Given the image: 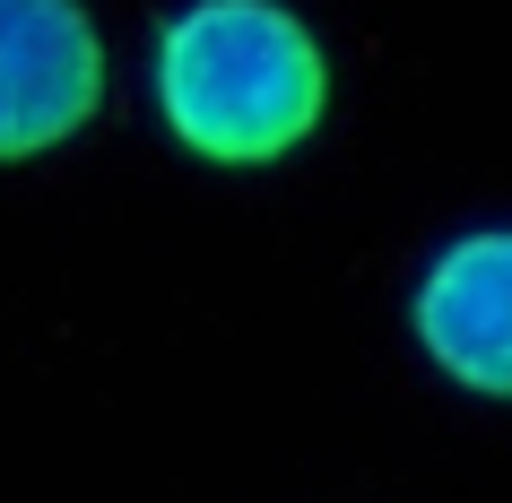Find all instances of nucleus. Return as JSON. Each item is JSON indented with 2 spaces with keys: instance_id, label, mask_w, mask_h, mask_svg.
Returning <instances> with one entry per match:
<instances>
[{
  "instance_id": "1",
  "label": "nucleus",
  "mask_w": 512,
  "mask_h": 503,
  "mask_svg": "<svg viewBox=\"0 0 512 503\" xmlns=\"http://www.w3.org/2000/svg\"><path fill=\"white\" fill-rule=\"evenodd\" d=\"M148 122L200 174H278L322 148L339 53L304 0H165L139 35Z\"/></svg>"
},
{
  "instance_id": "2",
  "label": "nucleus",
  "mask_w": 512,
  "mask_h": 503,
  "mask_svg": "<svg viewBox=\"0 0 512 503\" xmlns=\"http://www.w3.org/2000/svg\"><path fill=\"white\" fill-rule=\"evenodd\" d=\"M408 356L469 408H512V217H460L400 287Z\"/></svg>"
},
{
  "instance_id": "3",
  "label": "nucleus",
  "mask_w": 512,
  "mask_h": 503,
  "mask_svg": "<svg viewBox=\"0 0 512 503\" xmlns=\"http://www.w3.org/2000/svg\"><path fill=\"white\" fill-rule=\"evenodd\" d=\"M113 105L96 0H0V174L79 148Z\"/></svg>"
}]
</instances>
